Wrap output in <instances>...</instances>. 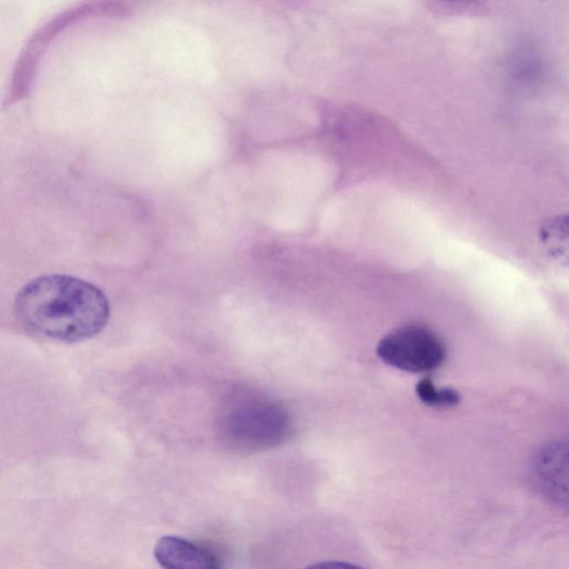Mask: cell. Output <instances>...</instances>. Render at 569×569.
<instances>
[{
	"mask_svg": "<svg viewBox=\"0 0 569 569\" xmlns=\"http://www.w3.org/2000/svg\"><path fill=\"white\" fill-rule=\"evenodd\" d=\"M218 430L228 445L242 450H261L283 442L290 435L291 420L279 402L241 390L222 402Z\"/></svg>",
	"mask_w": 569,
	"mask_h": 569,
	"instance_id": "cell-2",
	"label": "cell"
},
{
	"mask_svg": "<svg viewBox=\"0 0 569 569\" xmlns=\"http://www.w3.org/2000/svg\"><path fill=\"white\" fill-rule=\"evenodd\" d=\"M416 393L423 403L433 407L455 406L460 400L455 389H437L429 378H423L417 383Z\"/></svg>",
	"mask_w": 569,
	"mask_h": 569,
	"instance_id": "cell-6",
	"label": "cell"
},
{
	"mask_svg": "<svg viewBox=\"0 0 569 569\" xmlns=\"http://www.w3.org/2000/svg\"><path fill=\"white\" fill-rule=\"evenodd\" d=\"M377 355L397 369L426 372L442 363L446 347L432 330L419 325H407L387 333L377 346Z\"/></svg>",
	"mask_w": 569,
	"mask_h": 569,
	"instance_id": "cell-3",
	"label": "cell"
},
{
	"mask_svg": "<svg viewBox=\"0 0 569 569\" xmlns=\"http://www.w3.org/2000/svg\"><path fill=\"white\" fill-rule=\"evenodd\" d=\"M158 563L168 569H212L219 567L217 557L208 549L186 539L164 536L153 549Z\"/></svg>",
	"mask_w": 569,
	"mask_h": 569,
	"instance_id": "cell-4",
	"label": "cell"
},
{
	"mask_svg": "<svg viewBox=\"0 0 569 569\" xmlns=\"http://www.w3.org/2000/svg\"><path fill=\"white\" fill-rule=\"evenodd\" d=\"M16 311L29 330L64 342L98 335L110 316L109 301L99 288L64 274L30 281L17 296Z\"/></svg>",
	"mask_w": 569,
	"mask_h": 569,
	"instance_id": "cell-1",
	"label": "cell"
},
{
	"mask_svg": "<svg viewBox=\"0 0 569 569\" xmlns=\"http://www.w3.org/2000/svg\"><path fill=\"white\" fill-rule=\"evenodd\" d=\"M566 446L563 449L559 443L548 446L539 452L538 461L536 462V473L538 483L548 493L560 501L561 498L566 500V495L561 489L567 492V488L561 486V480L567 481V477H561V472H567V469L561 468L562 463H567Z\"/></svg>",
	"mask_w": 569,
	"mask_h": 569,
	"instance_id": "cell-5",
	"label": "cell"
}]
</instances>
